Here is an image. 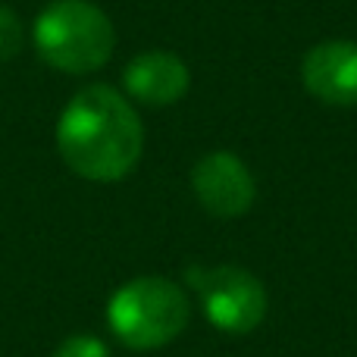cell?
Returning <instances> with one entry per match:
<instances>
[{
    "label": "cell",
    "instance_id": "obj_3",
    "mask_svg": "<svg viewBox=\"0 0 357 357\" xmlns=\"http://www.w3.org/2000/svg\"><path fill=\"white\" fill-rule=\"evenodd\" d=\"M191 304L167 276H138L119 285L107 304L113 335L132 351H154L169 345L188 326Z\"/></svg>",
    "mask_w": 357,
    "mask_h": 357
},
{
    "label": "cell",
    "instance_id": "obj_9",
    "mask_svg": "<svg viewBox=\"0 0 357 357\" xmlns=\"http://www.w3.org/2000/svg\"><path fill=\"white\" fill-rule=\"evenodd\" d=\"M54 357H110V351H107V345L98 335L75 333V335H66V339L56 345Z\"/></svg>",
    "mask_w": 357,
    "mask_h": 357
},
{
    "label": "cell",
    "instance_id": "obj_1",
    "mask_svg": "<svg viewBox=\"0 0 357 357\" xmlns=\"http://www.w3.org/2000/svg\"><path fill=\"white\" fill-rule=\"evenodd\" d=\"M56 151L75 176L88 182H119L142 160V116L116 88L85 85L56 119Z\"/></svg>",
    "mask_w": 357,
    "mask_h": 357
},
{
    "label": "cell",
    "instance_id": "obj_8",
    "mask_svg": "<svg viewBox=\"0 0 357 357\" xmlns=\"http://www.w3.org/2000/svg\"><path fill=\"white\" fill-rule=\"evenodd\" d=\"M25 47V25L10 6L0 3V63H10Z\"/></svg>",
    "mask_w": 357,
    "mask_h": 357
},
{
    "label": "cell",
    "instance_id": "obj_7",
    "mask_svg": "<svg viewBox=\"0 0 357 357\" xmlns=\"http://www.w3.org/2000/svg\"><path fill=\"white\" fill-rule=\"evenodd\" d=\"M191 73L173 50H142L126 63L123 88L132 100L144 107H169L185 98Z\"/></svg>",
    "mask_w": 357,
    "mask_h": 357
},
{
    "label": "cell",
    "instance_id": "obj_4",
    "mask_svg": "<svg viewBox=\"0 0 357 357\" xmlns=\"http://www.w3.org/2000/svg\"><path fill=\"white\" fill-rule=\"evenodd\" d=\"M204 317L226 335H248L266 317V289L241 266H213L197 279Z\"/></svg>",
    "mask_w": 357,
    "mask_h": 357
},
{
    "label": "cell",
    "instance_id": "obj_6",
    "mask_svg": "<svg viewBox=\"0 0 357 357\" xmlns=\"http://www.w3.org/2000/svg\"><path fill=\"white\" fill-rule=\"evenodd\" d=\"M301 82L329 107H357V44L323 41L304 54Z\"/></svg>",
    "mask_w": 357,
    "mask_h": 357
},
{
    "label": "cell",
    "instance_id": "obj_5",
    "mask_svg": "<svg viewBox=\"0 0 357 357\" xmlns=\"http://www.w3.org/2000/svg\"><path fill=\"white\" fill-rule=\"evenodd\" d=\"M191 188L207 213L220 220H235L248 213L257 195L251 169L232 151H210L191 169Z\"/></svg>",
    "mask_w": 357,
    "mask_h": 357
},
{
    "label": "cell",
    "instance_id": "obj_2",
    "mask_svg": "<svg viewBox=\"0 0 357 357\" xmlns=\"http://www.w3.org/2000/svg\"><path fill=\"white\" fill-rule=\"evenodd\" d=\"M31 41L47 66L69 75H88L113 56L116 29L91 0H50L31 25Z\"/></svg>",
    "mask_w": 357,
    "mask_h": 357
}]
</instances>
